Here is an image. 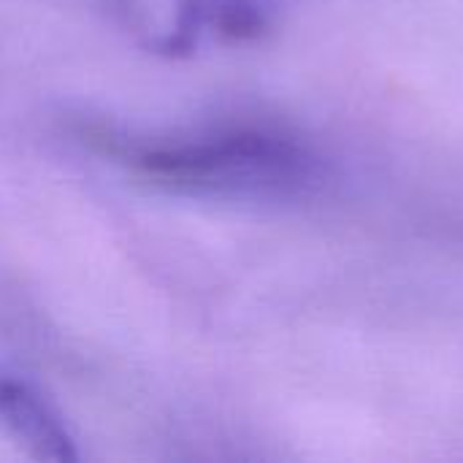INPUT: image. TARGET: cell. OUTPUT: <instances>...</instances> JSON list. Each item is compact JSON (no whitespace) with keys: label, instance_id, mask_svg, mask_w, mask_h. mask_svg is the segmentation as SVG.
Wrapping results in <instances>:
<instances>
[{"label":"cell","instance_id":"6da1fadb","mask_svg":"<svg viewBox=\"0 0 463 463\" xmlns=\"http://www.w3.org/2000/svg\"><path fill=\"white\" fill-rule=\"evenodd\" d=\"M133 163L141 174L168 184L241 195H301L328 176L326 160L312 146L258 128L141 149Z\"/></svg>","mask_w":463,"mask_h":463},{"label":"cell","instance_id":"7a4b0ae2","mask_svg":"<svg viewBox=\"0 0 463 463\" xmlns=\"http://www.w3.org/2000/svg\"><path fill=\"white\" fill-rule=\"evenodd\" d=\"M0 420L38 461H76L73 439L60 415L24 383L0 380Z\"/></svg>","mask_w":463,"mask_h":463}]
</instances>
